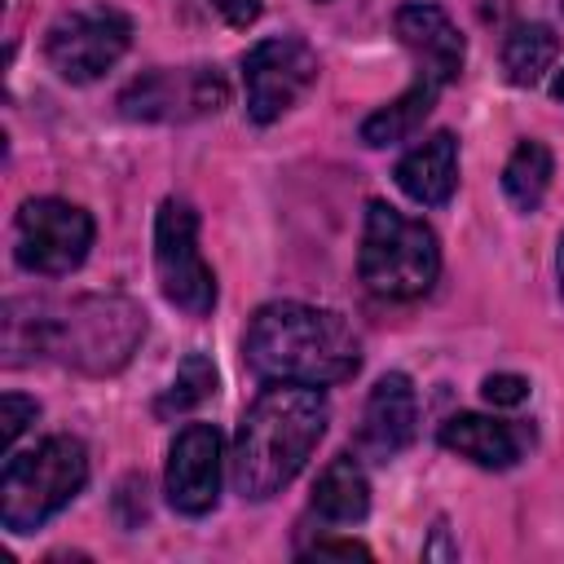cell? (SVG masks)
<instances>
[{
    "label": "cell",
    "mask_w": 564,
    "mask_h": 564,
    "mask_svg": "<svg viewBox=\"0 0 564 564\" xmlns=\"http://www.w3.org/2000/svg\"><path fill=\"white\" fill-rule=\"evenodd\" d=\"M304 555H313V560H370V546H361V542H352V538H326V542H313Z\"/></svg>",
    "instance_id": "603a6c76"
},
{
    "label": "cell",
    "mask_w": 564,
    "mask_h": 564,
    "mask_svg": "<svg viewBox=\"0 0 564 564\" xmlns=\"http://www.w3.org/2000/svg\"><path fill=\"white\" fill-rule=\"evenodd\" d=\"M551 97H555V101H564V70L555 75V84H551Z\"/></svg>",
    "instance_id": "d4e9b609"
},
{
    "label": "cell",
    "mask_w": 564,
    "mask_h": 564,
    "mask_svg": "<svg viewBox=\"0 0 564 564\" xmlns=\"http://www.w3.org/2000/svg\"><path fill=\"white\" fill-rule=\"evenodd\" d=\"M242 357L264 383L282 379V383L326 388L357 375L361 344L339 313L300 300H278L256 308L242 335Z\"/></svg>",
    "instance_id": "7a4b0ae2"
},
{
    "label": "cell",
    "mask_w": 564,
    "mask_h": 564,
    "mask_svg": "<svg viewBox=\"0 0 564 564\" xmlns=\"http://www.w3.org/2000/svg\"><path fill=\"white\" fill-rule=\"evenodd\" d=\"M555 269H560V295H564V238H560V256H555Z\"/></svg>",
    "instance_id": "484cf974"
},
{
    "label": "cell",
    "mask_w": 564,
    "mask_h": 564,
    "mask_svg": "<svg viewBox=\"0 0 564 564\" xmlns=\"http://www.w3.org/2000/svg\"><path fill=\"white\" fill-rule=\"evenodd\" d=\"M35 414H40V405L31 397L4 392V401H0V445L13 449V441L26 432V423H35Z\"/></svg>",
    "instance_id": "44dd1931"
},
{
    "label": "cell",
    "mask_w": 564,
    "mask_h": 564,
    "mask_svg": "<svg viewBox=\"0 0 564 564\" xmlns=\"http://www.w3.org/2000/svg\"><path fill=\"white\" fill-rule=\"evenodd\" d=\"M560 57V40L551 26L542 22H520L511 26V35L502 40V75L516 84V88H533L551 62Z\"/></svg>",
    "instance_id": "ac0fdd59"
},
{
    "label": "cell",
    "mask_w": 564,
    "mask_h": 564,
    "mask_svg": "<svg viewBox=\"0 0 564 564\" xmlns=\"http://www.w3.org/2000/svg\"><path fill=\"white\" fill-rule=\"evenodd\" d=\"M397 40L410 48L414 70H427V75H436L445 84L458 79L467 48H463L458 26L445 18V9H436V4H401L397 9Z\"/></svg>",
    "instance_id": "4fadbf2b"
},
{
    "label": "cell",
    "mask_w": 564,
    "mask_h": 564,
    "mask_svg": "<svg viewBox=\"0 0 564 564\" xmlns=\"http://www.w3.org/2000/svg\"><path fill=\"white\" fill-rule=\"evenodd\" d=\"M154 273L185 317H207L216 308V273L198 251V216L185 198H167L154 216Z\"/></svg>",
    "instance_id": "8992f818"
},
{
    "label": "cell",
    "mask_w": 564,
    "mask_h": 564,
    "mask_svg": "<svg viewBox=\"0 0 564 564\" xmlns=\"http://www.w3.org/2000/svg\"><path fill=\"white\" fill-rule=\"evenodd\" d=\"M317 79V53L300 35H269L242 57L247 115L256 123L282 119Z\"/></svg>",
    "instance_id": "30bf717a"
},
{
    "label": "cell",
    "mask_w": 564,
    "mask_h": 564,
    "mask_svg": "<svg viewBox=\"0 0 564 564\" xmlns=\"http://www.w3.org/2000/svg\"><path fill=\"white\" fill-rule=\"evenodd\" d=\"M229 101V84L216 66H159L137 75L123 93H119V110L128 119H145V123H185V119H203L216 115Z\"/></svg>",
    "instance_id": "9c48e42d"
},
{
    "label": "cell",
    "mask_w": 564,
    "mask_h": 564,
    "mask_svg": "<svg viewBox=\"0 0 564 564\" xmlns=\"http://www.w3.org/2000/svg\"><path fill=\"white\" fill-rule=\"evenodd\" d=\"M128 40H132V22L119 9H106V4L70 9L48 26L44 57L62 79L93 84L128 53Z\"/></svg>",
    "instance_id": "ba28073f"
},
{
    "label": "cell",
    "mask_w": 564,
    "mask_h": 564,
    "mask_svg": "<svg viewBox=\"0 0 564 564\" xmlns=\"http://www.w3.org/2000/svg\"><path fill=\"white\" fill-rule=\"evenodd\" d=\"M551 176H555L551 150H546L542 141H533V137H529V141H520V145L511 150V159H507V167H502V189H507L511 207L533 212V207L546 198Z\"/></svg>",
    "instance_id": "d6986e66"
},
{
    "label": "cell",
    "mask_w": 564,
    "mask_h": 564,
    "mask_svg": "<svg viewBox=\"0 0 564 564\" xmlns=\"http://www.w3.org/2000/svg\"><path fill=\"white\" fill-rule=\"evenodd\" d=\"M480 392H485L489 405H520L529 397V379H520V375H489L480 383Z\"/></svg>",
    "instance_id": "7402d4cb"
},
{
    "label": "cell",
    "mask_w": 564,
    "mask_h": 564,
    "mask_svg": "<svg viewBox=\"0 0 564 564\" xmlns=\"http://www.w3.org/2000/svg\"><path fill=\"white\" fill-rule=\"evenodd\" d=\"M212 9L229 22V26H251L260 18V0H212Z\"/></svg>",
    "instance_id": "cb8c5ba5"
},
{
    "label": "cell",
    "mask_w": 564,
    "mask_h": 564,
    "mask_svg": "<svg viewBox=\"0 0 564 564\" xmlns=\"http://www.w3.org/2000/svg\"><path fill=\"white\" fill-rule=\"evenodd\" d=\"M88 480V449L75 436H48L35 449L4 463L0 476V524L9 533H35L57 516Z\"/></svg>",
    "instance_id": "5b68a950"
},
{
    "label": "cell",
    "mask_w": 564,
    "mask_h": 564,
    "mask_svg": "<svg viewBox=\"0 0 564 564\" xmlns=\"http://www.w3.org/2000/svg\"><path fill=\"white\" fill-rule=\"evenodd\" d=\"M357 273L366 282V291L379 300H419L423 291H432V282L441 273L436 234L423 220L370 198L361 251H357Z\"/></svg>",
    "instance_id": "277c9868"
},
{
    "label": "cell",
    "mask_w": 564,
    "mask_h": 564,
    "mask_svg": "<svg viewBox=\"0 0 564 564\" xmlns=\"http://www.w3.org/2000/svg\"><path fill=\"white\" fill-rule=\"evenodd\" d=\"M220 432L212 423H185L167 449L163 489L181 516H207L220 498Z\"/></svg>",
    "instance_id": "8fae6325"
},
{
    "label": "cell",
    "mask_w": 564,
    "mask_h": 564,
    "mask_svg": "<svg viewBox=\"0 0 564 564\" xmlns=\"http://www.w3.org/2000/svg\"><path fill=\"white\" fill-rule=\"evenodd\" d=\"M441 88H445V79H436V75H427V70H414V84H410L397 101H388L383 110H375V115L361 123V141L379 150V145H397V141H405V137H414V132L423 128V119L432 115Z\"/></svg>",
    "instance_id": "2e32d148"
},
{
    "label": "cell",
    "mask_w": 564,
    "mask_h": 564,
    "mask_svg": "<svg viewBox=\"0 0 564 564\" xmlns=\"http://www.w3.org/2000/svg\"><path fill=\"white\" fill-rule=\"evenodd\" d=\"M216 392V370L203 352H189L181 366H176V379L167 383V392L154 401V414L159 419H172V414H185L194 405H203L207 397Z\"/></svg>",
    "instance_id": "ffe728a7"
},
{
    "label": "cell",
    "mask_w": 564,
    "mask_h": 564,
    "mask_svg": "<svg viewBox=\"0 0 564 564\" xmlns=\"http://www.w3.org/2000/svg\"><path fill=\"white\" fill-rule=\"evenodd\" d=\"M529 441H533L529 427H516V423H502V419H489V414H454V419L441 423V445L471 458L485 471L516 467L524 458Z\"/></svg>",
    "instance_id": "5bb4252c"
},
{
    "label": "cell",
    "mask_w": 564,
    "mask_h": 564,
    "mask_svg": "<svg viewBox=\"0 0 564 564\" xmlns=\"http://www.w3.org/2000/svg\"><path fill=\"white\" fill-rule=\"evenodd\" d=\"M326 423H330V405L322 388L269 379V388H260V397L247 405L234 432V454H229L234 489L251 502L282 494L317 449Z\"/></svg>",
    "instance_id": "6da1fadb"
},
{
    "label": "cell",
    "mask_w": 564,
    "mask_h": 564,
    "mask_svg": "<svg viewBox=\"0 0 564 564\" xmlns=\"http://www.w3.org/2000/svg\"><path fill=\"white\" fill-rule=\"evenodd\" d=\"M397 185L405 198H414L419 207H441L449 203L454 185H458V141L454 132H432L423 137L401 163H397Z\"/></svg>",
    "instance_id": "9a60e30c"
},
{
    "label": "cell",
    "mask_w": 564,
    "mask_h": 564,
    "mask_svg": "<svg viewBox=\"0 0 564 564\" xmlns=\"http://www.w3.org/2000/svg\"><path fill=\"white\" fill-rule=\"evenodd\" d=\"M414 432H419V397H414L410 379L405 375H383L366 397L357 449L375 463H388L414 441Z\"/></svg>",
    "instance_id": "7c38bea8"
},
{
    "label": "cell",
    "mask_w": 564,
    "mask_h": 564,
    "mask_svg": "<svg viewBox=\"0 0 564 564\" xmlns=\"http://www.w3.org/2000/svg\"><path fill=\"white\" fill-rule=\"evenodd\" d=\"M93 216L66 198H26L13 220V256L26 273L62 278L88 260Z\"/></svg>",
    "instance_id": "52a82bcc"
},
{
    "label": "cell",
    "mask_w": 564,
    "mask_h": 564,
    "mask_svg": "<svg viewBox=\"0 0 564 564\" xmlns=\"http://www.w3.org/2000/svg\"><path fill=\"white\" fill-rule=\"evenodd\" d=\"M313 511L326 524H357L370 511V480L352 454H339L326 463V471L313 485Z\"/></svg>",
    "instance_id": "e0dca14e"
},
{
    "label": "cell",
    "mask_w": 564,
    "mask_h": 564,
    "mask_svg": "<svg viewBox=\"0 0 564 564\" xmlns=\"http://www.w3.org/2000/svg\"><path fill=\"white\" fill-rule=\"evenodd\" d=\"M145 313L128 295H79L62 308L35 304V357H57L84 375H115L132 361Z\"/></svg>",
    "instance_id": "3957f363"
}]
</instances>
